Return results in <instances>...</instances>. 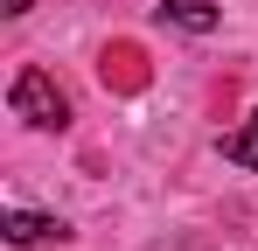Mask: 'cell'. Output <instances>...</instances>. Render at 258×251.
<instances>
[{
	"mask_svg": "<svg viewBox=\"0 0 258 251\" xmlns=\"http://www.w3.org/2000/svg\"><path fill=\"white\" fill-rule=\"evenodd\" d=\"M7 105H14V119H28L35 133H63L70 126V91L49 77V70H21L14 91H7Z\"/></svg>",
	"mask_w": 258,
	"mask_h": 251,
	"instance_id": "cell-1",
	"label": "cell"
},
{
	"mask_svg": "<svg viewBox=\"0 0 258 251\" xmlns=\"http://www.w3.org/2000/svg\"><path fill=\"white\" fill-rule=\"evenodd\" d=\"M7 244H42V237H70L63 216H42V209H7Z\"/></svg>",
	"mask_w": 258,
	"mask_h": 251,
	"instance_id": "cell-2",
	"label": "cell"
},
{
	"mask_svg": "<svg viewBox=\"0 0 258 251\" xmlns=\"http://www.w3.org/2000/svg\"><path fill=\"white\" fill-rule=\"evenodd\" d=\"M161 21H174V28H188V35H210L216 21V0H161Z\"/></svg>",
	"mask_w": 258,
	"mask_h": 251,
	"instance_id": "cell-3",
	"label": "cell"
},
{
	"mask_svg": "<svg viewBox=\"0 0 258 251\" xmlns=\"http://www.w3.org/2000/svg\"><path fill=\"white\" fill-rule=\"evenodd\" d=\"M28 7H35V0H7V7H0V14H28Z\"/></svg>",
	"mask_w": 258,
	"mask_h": 251,
	"instance_id": "cell-5",
	"label": "cell"
},
{
	"mask_svg": "<svg viewBox=\"0 0 258 251\" xmlns=\"http://www.w3.org/2000/svg\"><path fill=\"white\" fill-rule=\"evenodd\" d=\"M223 161H230V167H251V174H258V112L237 126L230 140H223Z\"/></svg>",
	"mask_w": 258,
	"mask_h": 251,
	"instance_id": "cell-4",
	"label": "cell"
}]
</instances>
